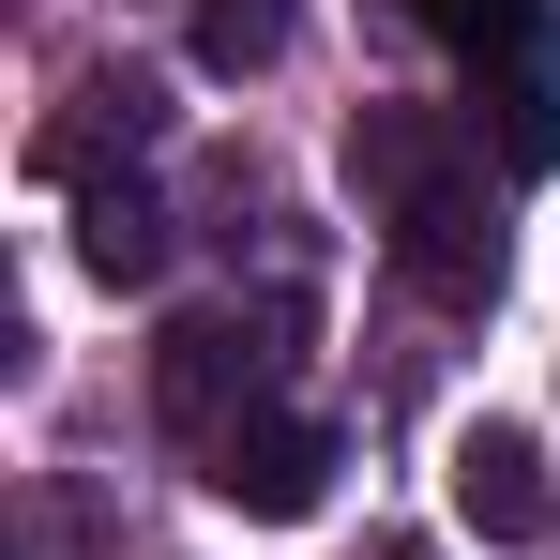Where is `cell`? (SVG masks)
Instances as JSON below:
<instances>
[{
    "instance_id": "obj_1",
    "label": "cell",
    "mask_w": 560,
    "mask_h": 560,
    "mask_svg": "<svg viewBox=\"0 0 560 560\" xmlns=\"http://www.w3.org/2000/svg\"><path fill=\"white\" fill-rule=\"evenodd\" d=\"M212 500H228V515H258V530L318 515V500H334V424H303V409L228 424V440H212Z\"/></svg>"
},
{
    "instance_id": "obj_2",
    "label": "cell",
    "mask_w": 560,
    "mask_h": 560,
    "mask_svg": "<svg viewBox=\"0 0 560 560\" xmlns=\"http://www.w3.org/2000/svg\"><path fill=\"white\" fill-rule=\"evenodd\" d=\"M349 197H364L378 228H409L424 197H455V121L440 106H364L349 121Z\"/></svg>"
},
{
    "instance_id": "obj_3",
    "label": "cell",
    "mask_w": 560,
    "mask_h": 560,
    "mask_svg": "<svg viewBox=\"0 0 560 560\" xmlns=\"http://www.w3.org/2000/svg\"><path fill=\"white\" fill-rule=\"evenodd\" d=\"M152 394H167V424H183V440L258 424V334H243V318H183V334L152 349Z\"/></svg>"
},
{
    "instance_id": "obj_4",
    "label": "cell",
    "mask_w": 560,
    "mask_h": 560,
    "mask_svg": "<svg viewBox=\"0 0 560 560\" xmlns=\"http://www.w3.org/2000/svg\"><path fill=\"white\" fill-rule=\"evenodd\" d=\"M455 515L485 546H530V530H546V440H530V424H469L455 440Z\"/></svg>"
},
{
    "instance_id": "obj_5",
    "label": "cell",
    "mask_w": 560,
    "mask_h": 560,
    "mask_svg": "<svg viewBox=\"0 0 560 560\" xmlns=\"http://www.w3.org/2000/svg\"><path fill=\"white\" fill-rule=\"evenodd\" d=\"M394 273L424 288V303H485V288H500V212H485V197H424V212H409V228H394Z\"/></svg>"
},
{
    "instance_id": "obj_6",
    "label": "cell",
    "mask_w": 560,
    "mask_h": 560,
    "mask_svg": "<svg viewBox=\"0 0 560 560\" xmlns=\"http://www.w3.org/2000/svg\"><path fill=\"white\" fill-rule=\"evenodd\" d=\"M77 273H92V288H152V273H167L152 183H92V197H77Z\"/></svg>"
},
{
    "instance_id": "obj_7",
    "label": "cell",
    "mask_w": 560,
    "mask_h": 560,
    "mask_svg": "<svg viewBox=\"0 0 560 560\" xmlns=\"http://www.w3.org/2000/svg\"><path fill=\"white\" fill-rule=\"evenodd\" d=\"M440 46H455L469 77H546L560 46H546V0H409Z\"/></svg>"
},
{
    "instance_id": "obj_8",
    "label": "cell",
    "mask_w": 560,
    "mask_h": 560,
    "mask_svg": "<svg viewBox=\"0 0 560 560\" xmlns=\"http://www.w3.org/2000/svg\"><path fill=\"white\" fill-rule=\"evenodd\" d=\"M288 61V0H197V77H273Z\"/></svg>"
}]
</instances>
